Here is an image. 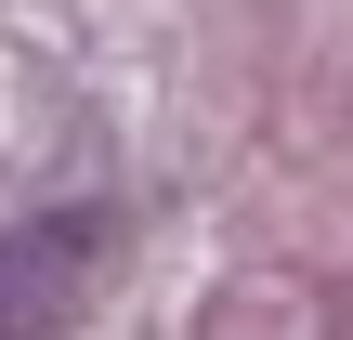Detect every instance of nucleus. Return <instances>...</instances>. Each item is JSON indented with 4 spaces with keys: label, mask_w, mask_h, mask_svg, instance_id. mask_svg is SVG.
Returning <instances> with one entry per match:
<instances>
[{
    "label": "nucleus",
    "mask_w": 353,
    "mask_h": 340,
    "mask_svg": "<svg viewBox=\"0 0 353 340\" xmlns=\"http://www.w3.org/2000/svg\"><path fill=\"white\" fill-rule=\"evenodd\" d=\"M105 249H118V210H105V197L13 223V236H0V340H52L65 314H79V301H92Z\"/></svg>",
    "instance_id": "f257e3e1"
}]
</instances>
